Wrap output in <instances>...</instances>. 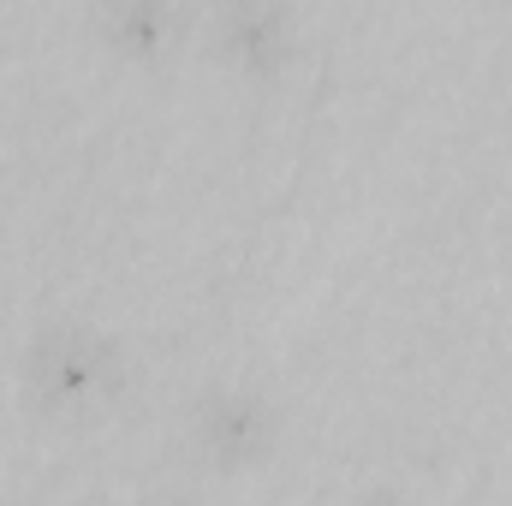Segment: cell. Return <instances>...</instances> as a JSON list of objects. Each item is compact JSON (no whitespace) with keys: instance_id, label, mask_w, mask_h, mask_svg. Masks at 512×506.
<instances>
[{"instance_id":"cell-1","label":"cell","mask_w":512,"mask_h":506,"mask_svg":"<svg viewBox=\"0 0 512 506\" xmlns=\"http://www.w3.org/2000/svg\"><path fill=\"white\" fill-rule=\"evenodd\" d=\"M24 376L36 387V399H48V405H90L114 387L120 352H114V340H102L84 322H54L30 340Z\"/></svg>"},{"instance_id":"cell-2","label":"cell","mask_w":512,"mask_h":506,"mask_svg":"<svg viewBox=\"0 0 512 506\" xmlns=\"http://www.w3.org/2000/svg\"><path fill=\"white\" fill-rule=\"evenodd\" d=\"M215 48L233 72L268 78L292 60V18L274 0H227V12L215 24Z\"/></svg>"},{"instance_id":"cell-3","label":"cell","mask_w":512,"mask_h":506,"mask_svg":"<svg viewBox=\"0 0 512 506\" xmlns=\"http://www.w3.org/2000/svg\"><path fill=\"white\" fill-rule=\"evenodd\" d=\"M197 435H203V447H209L221 465H251V459L268 453L274 411H268L256 393L227 387V393H209V399L197 405Z\"/></svg>"},{"instance_id":"cell-4","label":"cell","mask_w":512,"mask_h":506,"mask_svg":"<svg viewBox=\"0 0 512 506\" xmlns=\"http://www.w3.org/2000/svg\"><path fill=\"white\" fill-rule=\"evenodd\" d=\"M96 30L114 54L149 60L173 42V6L167 0H96Z\"/></svg>"}]
</instances>
